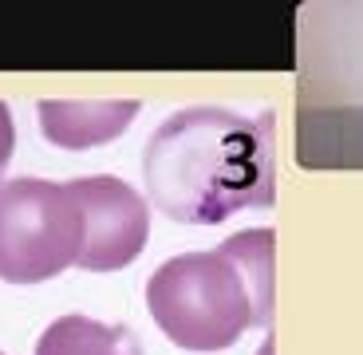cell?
<instances>
[{
  "instance_id": "cell-1",
  "label": "cell",
  "mask_w": 363,
  "mask_h": 355,
  "mask_svg": "<svg viewBox=\"0 0 363 355\" xmlns=\"http://www.w3.org/2000/svg\"><path fill=\"white\" fill-rule=\"evenodd\" d=\"M150 205L182 225H221L277 198V115L174 111L143 150Z\"/></svg>"
},
{
  "instance_id": "cell-2",
  "label": "cell",
  "mask_w": 363,
  "mask_h": 355,
  "mask_svg": "<svg viewBox=\"0 0 363 355\" xmlns=\"http://www.w3.org/2000/svg\"><path fill=\"white\" fill-rule=\"evenodd\" d=\"M146 308L186 351L233 347L272 320V229H245L206 253H178L146 281Z\"/></svg>"
},
{
  "instance_id": "cell-3",
  "label": "cell",
  "mask_w": 363,
  "mask_h": 355,
  "mask_svg": "<svg viewBox=\"0 0 363 355\" xmlns=\"http://www.w3.org/2000/svg\"><path fill=\"white\" fill-rule=\"evenodd\" d=\"M83 218L67 186L48 178L0 182V281L40 284L75 264Z\"/></svg>"
},
{
  "instance_id": "cell-4",
  "label": "cell",
  "mask_w": 363,
  "mask_h": 355,
  "mask_svg": "<svg viewBox=\"0 0 363 355\" xmlns=\"http://www.w3.org/2000/svg\"><path fill=\"white\" fill-rule=\"evenodd\" d=\"M67 193L79 205L83 241L75 264L87 273H115L127 269L146 249L150 237V205L146 198L111 174H91L67 182Z\"/></svg>"
},
{
  "instance_id": "cell-5",
  "label": "cell",
  "mask_w": 363,
  "mask_h": 355,
  "mask_svg": "<svg viewBox=\"0 0 363 355\" xmlns=\"http://www.w3.org/2000/svg\"><path fill=\"white\" fill-rule=\"evenodd\" d=\"M143 111L138 99H40V130L60 150H91L107 146L135 123Z\"/></svg>"
},
{
  "instance_id": "cell-6",
  "label": "cell",
  "mask_w": 363,
  "mask_h": 355,
  "mask_svg": "<svg viewBox=\"0 0 363 355\" xmlns=\"http://www.w3.org/2000/svg\"><path fill=\"white\" fill-rule=\"evenodd\" d=\"M32 355H143V344L127 324H103L72 312L40 332Z\"/></svg>"
},
{
  "instance_id": "cell-7",
  "label": "cell",
  "mask_w": 363,
  "mask_h": 355,
  "mask_svg": "<svg viewBox=\"0 0 363 355\" xmlns=\"http://www.w3.org/2000/svg\"><path fill=\"white\" fill-rule=\"evenodd\" d=\"M12 150H16V127H12V111L9 103H0V174L12 162Z\"/></svg>"
},
{
  "instance_id": "cell-8",
  "label": "cell",
  "mask_w": 363,
  "mask_h": 355,
  "mask_svg": "<svg viewBox=\"0 0 363 355\" xmlns=\"http://www.w3.org/2000/svg\"><path fill=\"white\" fill-rule=\"evenodd\" d=\"M0 355H4V351H0Z\"/></svg>"
}]
</instances>
